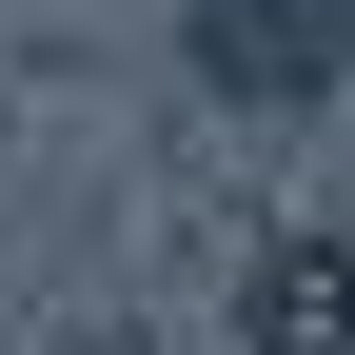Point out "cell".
Listing matches in <instances>:
<instances>
[{"mask_svg": "<svg viewBox=\"0 0 355 355\" xmlns=\"http://www.w3.org/2000/svg\"><path fill=\"white\" fill-rule=\"evenodd\" d=\"M237 355H355V217H296L237 277Z\"/></svg>", "mask_w": 355, "mask_h": 355, "instance_id": "cell-1", "label": "cell"}, {"mask_svg": "<svg viewBox=\"0 0 355 355\" xmlns=\"http://www.w3.org/2000/svg\"><path fill=\"white\" fill-rule=\"evenodd\" d=\"M198 79L217 99H316V0H198Z\"/></svg>", "mask_w": 355, "mask_h": 355, "instance_id": "cell-2", "label": "cell"}]
</instances>
